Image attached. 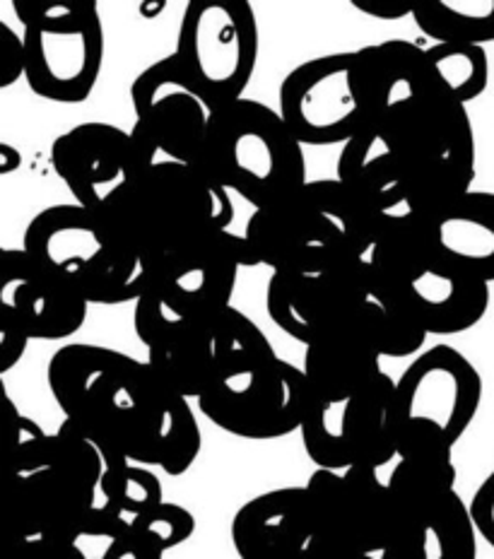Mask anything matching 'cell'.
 <instances>
[{
  "label": "cell",
  "mask_w": 494,
  "mask_h": 559,
  "mask_svg": "<svg viewBox=\"0 0 494 559\" xmlns=\"http://www.w3.org/2000/svg\"><path fill=\"white\" fill-rule=\"evenodd\" d=\"M107 471L99 483L97 511L131 528V523L164 502L162 480L145 465L131 463L116 453H107Z\"/></svg>",
  "instance_id": "cell-28"
},
{
  "label": "cell",
  "mask_w": 494,
  "mask_h": 559,
  "mask_svg": "<svg viewBox=\"0 0 494 559\" xmlns=\"http://www.w3.org/2000/svg\"><path fill=\"white\" fill-rule=\"evenodd\" d=\"M367 261L374 271L372 297L396 301L430 335L466 333L485 319L490 285L434 261L417 237L413 213L384 217Z\"/></svg>",
  "instance_id": "cell-7"
},
{
  "label": "cell",
  "mask_w": 494,
  "mask_h": 559,
  "mask_svg": "<svg viewBox=\"0 0 494 559\" xmlns=\"http://www.w3.org/2000/svg\"><path fill=\"white\" fill-rule=\"evenodd\" d=\"M280 116L302 145H348L369 126L357 51L304 61L280 85Z\"/></svg>",
  "instance_id": "cell-15"
},
{
  "label": "cell",
  "mask_w": 494,
  "mask_h": 559,
  "mask_svg": "<svg viewBox=\"0 0 494 559\" xmlns=\"http://www.w3.org/2000/svg\"><path fill=\"white\" fill-rule=\"evenodd\" d=\"M22 249L46 277L87 305L138 301L150 283L143 259L119 227L80 203L51 205L34 215Z\"/></svg>",
  "instance_id": "cell-3"
},
{
  "label": "cell",
  "mask_w": 494,
  "mask_h": 559,
  "mask_svg": "<svg viewBox=\"0 0 494 559\" xmlns=\"http://www.w3.org/2000/svg\"><path fill=\"white\" fill-rule=\"evenodd\" d=\"M51 165L75 203L109 215L140 174L155 165L131 131L111 123H80L51 145Z\"/></svg>",
  "instance_id": "cell-19"
},
{
  "label": "cell",
  "mask_w": 494,
  "mask_h": 559,
  "mask_svg": "<svg viewBox=\"0 0 494 559\" xmlns=\"http://www.w3.org/2000/svg\"><path fill=\"white\" fill-rule=\"evenodd\" d=\"M25 78V41L0 22V90L15 85Z\"/></svg>",
  "instance_id": "cell-34"
},
{
  "label": "cell",
  "mask_w": 494,
  "mask_h": 559,
  "mask_svg": "<svg viewBox=\"0 0 494 559\" xmlns=\"http://www.w3.org/2000/svg\"><path fill=\"white\" fill-rule=\"evenodd\" d=\"M482 403L478 367L454 345L420 353L396 381L398 459H454Z\"/></svg>",
  "instance_id": "cell-8"
},
{
  "label": "cell",
  "mask_w": 494,
  "mask_h": 559,
  "mask_svg": "<svg viewBox=\"0 0 494 559\" xmlns=\"http://www.w3.org/2000/svg\"><path fill=\"white\" fill-rule=\"evenodd\" d=\"M198 169L256 210L297 193L307 183L304 145L280 111L246 97L210 114Z\"/></svg>",
  "instance_id": "cell-6"
},
{
  "label": "cell",
  "mask_w": 494,
  "mask_h": 559,
  "mask_svg": "<svg viewBox=\"0 0 494 559\" xmlns=\"http://www.w3.org/2000/svg\"><path fill=\"white\" fill-rule=\"evenodd\" d=\"M369 123L405 104L444 92L427 63L425 49L405 39H388L357 51Z\"/></svg>",
  "instance_id": "cell-25"
},
{
  "label": "cell",
  "mask_w": 494,
  "mask_h": 559,
  "mask_svg": "<svg viewBox=\"0 0 494 559\" xmlns=\"http://www.w3.org/2000/svg\"><path fill=\"white\" fill-rule=\"evenodd\" d=\"M352 5H355L360 13L364 15H372L376 20H401L415 13L417 5H405V3H398V5H384V3H362V0H352Z\"/></svg>",
  "instance_id": "cell-39"
},
{
  "label": "cell",
  "mask_w": 494,
  "mask_h": 559,
  "mask_svg": "<svg viewBox=\"0 0 494 559\" xmlns=\"http://www.w3.org/2000/svg\"><path fill=\"white\" fill-rule=\"evenodd\" d=\"M131 531L150 545H155L157 550L167 552L191 538L196 533V519L191 511L181 504L162 502L160 507L150 509L148 514L136 519L131 523Z\"/></svg>",
  "instance_id": "cell-33"
},
{
  "label": "cell",
  "mask_w": 494,
  "mask_h": 559,
  "mask_svg": "<svg viewBox=\"0 0 494 559\" xmlns=\"http://www.w3.org/2000/svg\"><path fill=\"white\" fill-rule=\"evenodd\" d=\"M104 451L70 419L49 437L37 471L15 475L20 538L73 543L99 502Z\"/></svg>",
  "instance_id": "cell-12"
},
{
  "label": "cell",
  "mask_w": 494,
  "mask_h": 559,
  "mask_svg": "<svg viewBox=\"0 0 494 559\" xmlns=\"http://www.w3.org/2000/svg\"><path fill=\"white\" fill-rule=\"evenodd\" d=\"M131 102L136 111L131 133L150 159L164 153L172 157V162L201 167L205 133L213 111L188 83L174 53L148 66L133 80Z\"/></svg>",
  "instance_id": "cell-17"
},
{
  "label": "cell",
  "mask_w": 494,
  "mask_h": 559,
  "mask_svg": "<svg viewBox=\"0 0 494 559\" xmlns=\"http://www.w3.org/2000/svg\"><path fill=\"white\" fill-rule=\"evenodd\" d=\"M85 559H162L164 552L124 523L102 516L97 509L73 540Z\"/></svg>",
  "instance_id": "cell-32"
},
{
  "label": "cell",
  "mask_w": 494,
  "mask_h": 559,
  "mask_svg": "<svg viewBox=\"0 0 494 559\" xmlns=\"http://www.w3.org/2000/svg\"><path fill=\"white\" fill-rule=\"evenodd\" d=\"M413 217L422 247L434 261L494 283V193L470 189Z\"/></svg>",
  "instance_id": "cell-22"
},
{
  "label": "cell",
  "mask_w": 494,
  "mask_h": 559,
  "mask_svg": "<svg viewBox=\"0 0 494 559\" xmlns=\"http://www.w3.org/2000/svg\"><path fill=\"white\" fill-rule=\"evenodd\" d=\"M396 381L376 377L367 389L343 399L309 395L302 423V444L309 461L324 471L374 468L398 456L393 419Z\"/></svg>",
  "instance_id": "cell-14"
},
{
  "label": "cell",
  "mask_w": 494,
  "mask_h": 559,
  "mask_svg": "<svg viewBox=\"0 0 494 559\" xmlns=\"http://www.w3.org/2000/svg\"><path fill=\"white\" fill-rule=\"evenodd\" d=\"M258 20L246 0L186 3L174 58L210 111L244 99L258 63Z\"/></svg>",
  "instance_id": "cell-13"
},
{
  "label": "cell",
  "mask_w": 494,
  "mask_h": 559,
  "mask_svg": "<svg viewBox=\"0 0 494 559\" xmlns=\"http://www.w3.org/2000/svg\"><path fill=\"white\" fill-rule=\"evenodd\" d=\"M425 56L444 95L463 107L487 90L490 58L482 46L434 44Z\"/></svg>",
  "instance_id": "cell-30"
},
{
  "label": "cell",
  "mask_w": 494,
  "mask_h": 559,
  "mask_svg": "<svg viewBox=\"0 0 494 559\" xmlns=\"http://www.w3.org/2000/svg\"><path fill=\"white\" fill-rule=\"evenodd\" d=\"M87 301L46 277L25 249H0V317L30 341H61L87 319Z\"/></svg>",
  "instance_id": "cell-23"
},
{
  "label": "cell",
  "mask_w": 494,
  "mask_h": 559,
  "mask_svg": "<svg viewBox=\"0 0 494 559\" xmlns=\"http://www.w3.org/2000/svg\"><path fill=\"white\" fill-rule=\"evenodd\" d=\"M107 217L150 271L227 231L234 205L232 193L203 169L169 159L140 174Z\"/></svg>",
  "instance_id": "cell-4"
},
{
  "label": "cell",
  "mask_w": 494,
  "mask_h": 559,
  "mask_svg": "<svg viewBox=\"0 0 494 559\" xmlns=\"http://www.w3.org/2000/svg\"><path fill=\"white\" fill-rule=\"evenodd\" d=\"M302 369L314 399H343L367 389L376 377L384 374L381 355L369 331L364 329L362 311L321 341L311 343Z\"/></svg>",
  "instance_id": "cell-26"
},
{
  "label": "cell",
  "mask_w": 494,
  "mask_h": 559,
  "mask_svg": "<svg viewBox=\"0 0 494 559\" xmlns=\"http://www.w3.org/2000/svg\"><path fill=\"white\" fill-rule=\"evenodd\" d=\"M316 538L307 487H280L242 504L232 519L239 559H302Z\"/></svg>",
  "instance_id": "cell-24"
},
{
  "label": "cell",
  "mask_w": 494,
  "mask_h": 559,
  "mask_svg": "<svg viewBox=\"0 0 494 559\" xmlns=\"http://www.w3.org/2000/svg\"><path fill=\"white\" fill-rule=\"evenodd\" d=\"M266 341V333L239 309H225L215 317L188 321L160 343L148 347V365L181 393L201 399L217 367L239 349Z\"/></svg>",
  "instance_id": "cell-21"
},
{
  "label": "cell",
  "mask_w": 494,
  "mask_h": 559,
  "mask_svg": "<svg viewBox=\"0 0 494 559\" xmlns=\"http://www.w3.org/2000/svg\"><path fill=\"white\" fill-rule=\"evenodd\" d=\"M246 265H258L244 235L220 231L217 237L176 253L150 267V285L157 289L186 321L215 317L230 309L237 275Z\"/></svg>",
  "instance_id": "cell-20"
},
{
  "label": "cell",
  "mask_w": 494,
  "mask_h": 559,
  "mask_svg": "<svg viewBox=\"0 0 494 559\" xmlns=\"http://www.w3.org/2000/svg\"><path fill=\"white\" fill-rule=\"evenodd\" d=\"M388 489L393 533L379 559H478V531L456 492L454 459H401Z\"/></svg>",
  "instance_id": "cell-11"
},
{
  "label": "cell",
  "mask_w": 494,
  "mask_h": 559,
  "mask_svg": "<svg viewBox=\"0 0 494 559\" xmlns=\"http://www.w3.org/2000/svg\"><path fill=\"white\" fill-rule=\"evenodd\" d=\"M372 293V265L367 259H357L319 273H273L266 309L282 333L309 347L355 319Z\"/></svg>",
  "instance_id": "cell-16"
},
{
  "label": "cell",
  "mask_w": 494,
  "mask_h": 559,
  "mask_svg": "<svg viewBox=\"0 0 494 559\" xmlns=\"http://www.w3.org/2000/svg\"><path fill=\"white\" fill-rule=\"evenodd\" d=\"M20 165H22V155L17 150L8 143H0V174L8 177V174L20 169Z\"/></svg>",
  "instance_id": "cell-40"
},
{
  "label": "cell",
  "mask_w": 494,
  "mask_h": 559,
  "mask_svg": "<svg viewBox=\"0 0 494 559\" xmlns=\"http://www.w3.org/2000/svg\"><path fill=\"white\" fill-rule=\"evenodd\" d=\"M46 381L66 419L94 444L138 465L184 475L203 449L193 407L148 362L114 347L68 343Z\"/></svg>",
  "instance_id": "cell-1"
},
{
  "label": "cell",
  "mask_w": 494,
  "mask_h": 559,
  "mask_svg": "<svg viewBox=\"0 0 494 559\" xmlns=\"http://www.w3.org/2000/svg\"><path fill=\"white\" fill-rule=\"evenodd\" d=\"M468 507L478 535H482V540L494 550V471L475 489V495L470 499Z\"/></svg>",
  "instance_id": "cell-35"
},
{
  "label": "cell",
  "mask_w": 494,
  "mask_h": 559,
  "mask_svg": "<svg viewBox=\"0 0 494 559\" xmlns=\"http://www.w3.org/2000/svg\"><path fill=\"white\" fill-rule=\"evenodd\" d=\"M304 487L316 538L374 557L391 543L393 495L374 468H316Z\"/></svg>",
  "instance_id": "cell-18"
},
{
  "label": "cell",
  "mask_w": 494,
  "mask_h": 559,
  "mask_svg": "<svg viewBox=\"0 0 494 559\" xmlns=\"http://www.w3.org/2000/svg\"><path fill=\"white\" fill-rule=\"evenodd\" d=\"M307 401L304 369L278 357L266 337L230 355L196 403L222 432L270 441L299 432Z\"/></svg>",
  "instance_id": "cell-9"
},
{
  "label": "cell",
  "mask_w": 494,
  "mask_h": 559,
  "mask_svg": "<svg viewBox=\"0 0 494 559\" xmlns=\"http://www.w3.org/2000/svg\"><path fill=\"white\" fill-rule=\"evenodd\" d=\"M302 559H379L374 555H360V552H352V550H345V547H338V545H331L326 543L321 538H314L309 543L307 550H304Z\"/></svg>",
  "instance_id": "cell-38"
},
{
  "label": "cell",
  "mask_w": 494,
  "mask_h": 559,
  "mask_svg": "<svg viewBox=\"0 0 494 559\" xmlns=\"http://www.w3.org/2000/svg\"><path fill=\"white\" fill-rule=\"evenodd\" d=\"M13 559H85L68 540H51V538H20Z\"/></svg>",
  "instance_id": "cell-36"
},
{
  "label": "cell",
  "mask_w": 494,
  "mask_h": 559,
  "mask_svg": "<svg viewBox=\"0 0 494 559\" xmlns=\"http://www.w3.org/2000/svg\"><path fill=\"white\" fill-rule=\"evenodd\" d=\"M338 181L345 183V189L376 215H396L398 207L408 213L396 157L374 126L364 128L340 150Z\"/></svg>",
  "instance_id": "cell-27"
},
{
  "label": "cell",
  "mask_w": 494,
  "mask_h": 559,
  "mask_svg": "<svg viewBox=\"0 0 494 559\" xmlns=\"http://www.w3.org/2000/svg\"><path fill=\"white\" fill-rule=\"evenodd\" d=\"M25 41V80L34 95L82 104L97 87L104 29L94 0H15Z\"/></svg>",
  "instance_id": "cell-10"
},
{
  "label": "cell",
  "mask_w": 494,
  "mask_h": 559,
  "mask_svg": "<svg viewBox=\"0 0 494 559\" xmlns=\"http://www.w3.org/2000/svg\"><path fill=\"white\" fill-rule=\"evenodd\" d=\"M413 20L437 44L494 41V0H432L415 8Z\"/></svg>",
  "instance_id": "cell-29"
},
{
  "label": "cell",
  "mask_w": 494,
  "mask_h": 559,
  "mask_svg": "<svg viewBox=\"0 0 494 559\" xmlns=\"http://www.w3.org/2000/svg\"><path fill=\"white\" fill-rule=\"evenodd\" d=\"M27 345L30 335L13 321L0 317V377L8 374V371L25 357Z\"/></svg>",
  "instance_id": "cell-37"
},
{
  "label": "cell",
  "mask_w": 494,
  "mask_h": 559,
  "mask_svg": "<svg viewBox=\"0 0 494 559\" xmlns=\"http://www.w3.org/2000/svg\"><path fill=\"white\" fill-rule=\"evenodd\" d=\"M386 215H376L338 179L307 181L297 193L258 207L244 237L273 273H319L367 259Z\"/></svg>",
  "instance_id": "cell-2"
},
{
  "label": "cell",
  "mask_w": 494,
  "mask_h": 559,
  "mask_svg": "<svg viewBox=\"0 0 494 559\" xmlns=\"http://www.w3.org/2000/svg\"><path fill=\"white\" fill-rule=\"evenodd\" d=\"M362 323L369 331L379 355L391 359L417 357L430 335L413 313L381 297H372L364 305Z\"/></svg>",
  "instance_id": "cell-31"
},
{
  "label": "cell",
  "mask_w": 494,
  "mask_h": 559,
  "mask_svg": "<svg viewBox=\"0 0 494 559\" xmlns=\"http://www.w3.org/2000/svg\"><path fill=\"white\" fill-rule=\"evenodd\" d=\"M369 126L396 157L408 213L470 191L475 181V131L463 104L434 92Z\"/></svg>",
  "instance_id": "cell-5"
}]
</instances>
